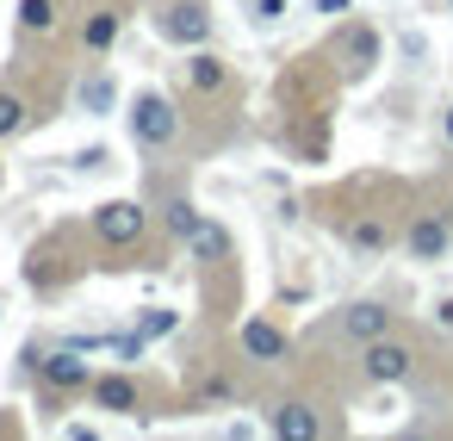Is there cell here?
I'll list each match as a JSON object with an SVG mask.
<instances>
[{"mask_svg": "<svg viewBox=\"0 0 453 441\" xmlns=\"http://www.w3.org/2000/svg\"><path fill=\"white\" fill-rule=\"evenodd\" d=\"M131 137H137L143 150H168V143L180 137L174 100H168V94H137V100H131Z\"/></svg>", "mask_w": 453, "mask_h": 441, "instance_id": "cell-1", "label": "cell"}, {"mask_svg": "<svg viewBox=\"0 0 453 441\" xmlns=\"http://www.w3.org/2000/svg\"><path fill=\"white\" fill-rule=\"evenodd\" d=\"M360 373H366L372 385H403V379L416 373V348L385 329V336H372V342L360 348Z\"/></svg>", "mask_w": 453, "mask_h": 441, "instance_id": "cell-2", "label": "cell"}, {"mask_svg": "<svg viewBox=\"0 0 453 441\" xmlns=\"http://www.w3.org/2000/svg\"><path fill=\"white\" fill-rule=\"evenodd\" d=\"M156 32L180 50H199L211 38V13H205V0H168V7L156 13Z\"/></svg>", "mask_w": 453, "mask_h": 441, "instance_id": "cell-3", "label": "cell"}, {"mask_svg": "<svg viewBox=\"0 0 453 441\" xmlns=\"http://www.w3.org/2000/svg\"><path fill=\"white\" fill-rule=\"evenodd\" d=\"M143 230H150V212H143L137 199H106V205L94 212V236L112 243V249H131Z\"/></svg>", "mask_w": 453, "mask_h": 441, "instance_id": "cell-4", "label": "cell"}, {"mask_svg": "<svg viewBox=\"0 0 453 441\" xmlns=\"http://www.w3.org/2000/svg\"><path fill=\"white\" fill-rule=\"evenodd\" d=\"M447 243H453V218H447V212H422V218L410 224V236H403L410 261H441Z\"/></svg>", "mask_w": 453, "mask_h": 441, "instance_id": "cell-5", "label": "cell"}, {"mask_svg": "<svg viewBox=\"0 0 453 441\" xmlns=\"http://www.w3.org/2000/svg\"><path fill=\"white\" fill-rule=\"evenodd\" d=\"M385 329H391V311H385L379 298H360V305H348V311L335 317V336H342V342H360V348H366L372 336H385Z\"/></svg>", "mask_w": 453, "mask_h": 441, "instance_id": "cell-6", "label": "cell"}, {"mask_svg": "<svg viewBox=\"0 0 453 441\" xmlns=\"http://www.w3.org/2000/svg\"><path fill=\"white\" fill-rule=\"evenodd\" d=\"M187 249H193V261H211V267L236 261V236H230L218 218H199V230L187 236Z\"/></svg>", "mask_w": 453, "mask_h": 441, "instance_id": "cell-7", "label": "cell"}, {"mask_svg": "<svg viewBox=\"0 0 453 441\" xmlns=\"http://www.w3.org/2000/svg\"><path fill=\"white\" fill-rule=\"evenodd\" d=\"M94 404L112 410V416H137L143 391H137V379H125V373H100V379H94Z\"/></svg>", "mask_w": 453, "mask_h": 441, "instance_id": "cell-8", "label": "cell"}, {"mask_svg": "<svg viewBox=\"0 0 453 441\" xmlns=\"http://www.w3.org/2000/svg\"><path fill=\"white\" fill-rule=\"evenodd\" d=\"M38 373H44V379H50L57 391H75V385H94V379H88V360H81L75 348H57V354H44V360H38Z\"/></svg>", "mask_w": 453, "mask_h": 441, "instance_id": "cell-9", "label": "cell"}, {"mask_svg": "<svg viewBox=\"0 0 453 441\" xmlns=\"http://www.w3.org/2000/svg\"><path fill=\"white\" fill-rule=\"evenodd\" d=\"M273 435H286V441H311V435H323V422H317V410H311L304 398H286V404L273 410Z\"/></svg>", "mask_w": 453, "mask_h": 441, "instance_id": "cell-10", "label": "cell"}, {"mask_svg": "<svg viewBox=\"0 0 453 441\" xmlns=\"http://www.w3.org/2000/svg\"><path fill=\"white\" fill-rule=\"evenodd\" d=\"M187 81H193V94H224L230 88V63L224 57H211L205 44L193 50V63H187Z\"/></svg>", "mask_w": 453, "mask_h": 441, "instance_id": "cell-11", "label": "cell"}, {"mask_svg": "<svg viewBox=\"0 0 453 441\" xmlns=\"http://www.w3.org/2000/svg\"><path fill=\"white\" fill-rule=\"evenodd\" d=\"M242 354H249V360H286V336H280L267 317H249V323H242Z\"/></svg>", "mask_w": 453, "mask_h": 441, "instance_id": "cell-12", "label": "cell"}, {"mask_svg": "<svg viewBox=\"0 0 453 441\" xmlns=\"http://www.w3.org/2000/svg\"><path fill=\"white\" fill-rule=\"evenodd\" d=\"M119 32H125V19H119L112 7H100V13H88V19H81V50H112V44H119Z\"/></svg>", "mask_w": 453, "mask_h": 441, "instance_id": "cell-13", "label": "cell"}, {"mask_svg": "<svg viewBox=\"0 0 453 441\" xmlns=\"http://www.w3.org/2000/svg\"><path fill=\"white\" fill-rule=\"evenodd\" d=\"M342 236H348V249H360V255H379V249L391 243V230H385L379 218H354V224H348Z\"/></svg>", "mask_w": 453, "mask_h": 441, "instance_id": "cell-14", "label": "cell"}, {"mask_svg": "<svg viewBox=\"0 0 453 441\" xmlns=\"http://www.w3.org/2000/svg\"><path fill=\"white\" fill-rule=\"evenodd\" d=\"M75 100H81V112H94V119H100V112H112V100H119V88H112V75H88Z\"/></svg>", "mask_w": 453, "mask_h": 441, "instance_id": "cell-15", "label": "cell"}, {"mask_svg": "<svg viewBox=\"0 0 453 441\" xmlns=\"http://www.w3.org/2000/svg\"><path fill=\"white\" fill-rule=\"evenodd\" d=\"M32 125V112H26V100L19 94H7V88H0V137H19Z\"/></svg>", "mask_w": 453, "mask_h": 441, "instance_id": "cell-16", "label": "cell"}, {"mask_svg": "<svg viewBox=\"0 0 453 441\" xmlns=\"http://www.w3.org/2000/svg\"><path fill=\"white\" fill-rule=\"evenodd\" d=\"M162 218H168V230H174L180 243L199 230V205H193V199H168V205H162Z\"/></svg>", "mask_w": 453, "mask_h": 441, "instance_id": "cell-17", "label": "cell"}, {"mask_svg": "<svg viewBox=\"0 0 453 441\" xmlns=\"http://www.w3.org/2000/svg\"><path fill=\"white\" fill-rule=\"evenodd\" d=\"M19 26L26 32H57V0H19Z\"/></svg>", "mask_w": 453, "mask_h": 441, "instance_id": "cell-18", "label": "cell"}, {"mask_svg": "<svg viewBox=\"0 0 453 441\" xmlns=\"http://www.w3.org/2000/svg\"><path fill=\"white\" fill-rule=\"evenodd\" d=\"M168 329H174V311H143V317H137V336H143V342H156V336H168Z\"/></svg>", "mask_w": 453, "mask_h": 441, "instance_id": "cell-19", "label": "cell"}, {"mask_svg": "<svg viewBox=\"0 0 453 441\" xmlns=\"http://www.w3.org/2000/svg\"><path fill=\"white\" fill-rule=\"evenodd\" d=\"M249 19L255 26H280L286 19V0H249Z\"/></svg>", "mask_w": 453, "mask_h": 441, "instance_id": "cell-20", "label": "cell"}, {"mask_svg": "<svg viewBox=\"0 0 453 441\" xmlns=\"http://www.w3.org/2000/svg\"><path fill=\"white\" fill-rule=\"evenodd\" d=\"M434 329H453V298H441V305H434Z\"/></svg>", "mask_w": 453, "mask_h": 441, "instance_id": "cell-21", "label": "cell"}, {"mask_svg": "<svg viewBox=\"0 0 453 441\" xmlns=\"http://www.w3.org/2000/svg\"><path fill=\"white\" fill-rule=\"evenodd\" d=\"M441 131H447V143H453V106H447V119H441Z\"/></svg>", "mask_w": 453, "mask_h": 441, "instance_id": "cell-22", "label": "cell"}]
</instances>
